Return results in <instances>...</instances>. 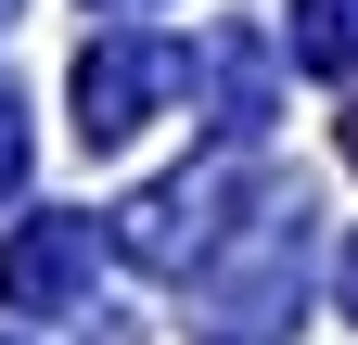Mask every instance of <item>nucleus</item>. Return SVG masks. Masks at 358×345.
I'll return each mask as SVG.
<instances>
[{"label":"nucleus","mask_w":358,"mask_h":345,"mask_svg":"<svg viewBox=\"0 0 358 345\" xmlns=\"http://www.w3.org/2000/svg\"><path fill=\"white\" fill-rule=\"evenodd\" d=\"M307 256H320L307 192H256L243 218H231V243L205 256V320H217V345L294 332V307H307Z\"/></svg>","instance_id":"obj_1"},{"label":"nucleus","mask_w":358,"mask_h":345,"mask_svg":"<svg viewBox=\"0 0 358 345\" xmlns=\"http://www.w3.org/2000/svg\"><path fill=\"white\" fill-rule=\"evenodd\" d=\"M256 205V179H243V154H205V166H179V179H154L141 205L115 218V243L141 256V269H205L217 243H231V218Z\"/></svg>","instance_id":"obj_2"},{"label":"nucleus","mask_w":358,"mask_h":345,"mask_svg":"<svg viewBox=\"0 0 358 345\" xmlns=\"http://www.w3.org/2000/svg\"><path fill=\"white\" fill-rule=\"evenodd\" d=\"M192 77H205V52H179V38H90L77 52V141L115 154L128 128H154Z\"/></svg>","instance_id":"obj_3"},{"label":"nucleus","mask_w":358,"mask_h":345,"mask_svg":"<svg viewBox=\"0 0 358 345\" xmlns=\"http://www.w3.org/2000/svg\"><path fill=\"white\" fill-rule=\"evenodd\" d=\"M90 281H103V218H26L0 243V307L13 320H90Z\"/></svg>","instance_id":"obj_4"},{"label":"nucleus","mask_w":358,"mask_h":345,"mask_svg":"<svg viewBox=\"0 0 358 345\" xmlns=\"http://www.w3.org/2000/svg\"><path fill=\"white\" fill-rule=\"evenodd\" d=\"M282 52L307 77H358V0H294V13H282Z\"/></svg>","instance_id":"obj_5"},{"label":"nucleus","mask_w":358,"mask_h":345,"mask_svg":"<svg viewBox=\"0 0 358 345\" xmlns=\"http://www.w3.org/2000/svg\"><path fill=\"white\" fill-rule=\"evenodd\" d=\"M26 179V103H13V77H0V192Z\"/></svg>","instance_id":"obj_6"},{"label":"nucleus","mask_w":358,"mask_h":345,"mask_svg":"<svg viewBox=\"0 0 358 345\" xmlns=\"http://www.w3.org/2000/svg\"><path fill=\"white\" fill-rule=\"evenodd\" d=\"M333 281H345V320H358V243H345V269H333Z\"/></svg>","instance_id":"obj_7"},{"label":"nucleus","mask_w":358,"mask_h":345,"mask_svg":"<svg viewBox=\"0 0 358 345\" xmlns=\"http://www.w3.org/2000/svg\"><path fill=\"white\" fill-rule=\"evenodd\" d=\"M345 166H358V115H345Z\"/></svg>","instance_id":"obj_8"}]
</instances>
